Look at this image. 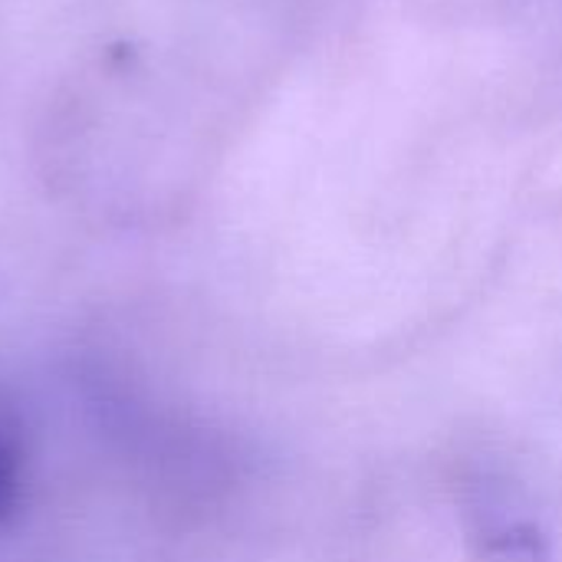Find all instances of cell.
Returning <instances> with one entry per match:
<instances>
[{"label":"cell","mask_w":562,"mask_h":562,"mask_svg":"<svg viewBox=\"0 0 562 562\" xmlns=\"http://www.w3.org/2000/svg\"><path fill=\"white\" fill-rule=\"evenodd\" d=\"M23 497V448L16 425L0 412V530H7L20 510Z\"/></svg>","instance_id":"1"}]
</instances>
